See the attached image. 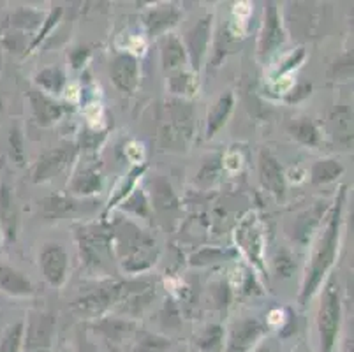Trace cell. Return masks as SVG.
Wrapping results in <instances>:
<instances>
[{
	"label": "cell",
	"mask_w": 354,
	"mask_h": 352,
	"mask_svg": "<svg viewBox=\"0 0 354 352\" xmlns=\"http://www.w3.org/2000/svg\"><path fill=\"white\" fill-rule=\"evenodd\" d=\"M346 194L347 187H340L337 201H335L333 208H331L330 215H328L326 225L319 232V237H317L314 243V248H312L310 263H308L307 271H305L304 284H301L300 296H298V302L301 305H307L312 299V296L319 290L330 270L333 268L335 259H337L340 245V231H342V212Z\"/></svg>",
	"instance_id": "1"
},
{
	"label": "cell",
	"mask_w": 354,
	"mask_h": 352,
	"mask_svg": "<svg viewBox=\"0 0 354 352\" xmlns=\"http://www.w3.org/2000/svg\"><path fill=\"white\" fill-rule=\"evenodd\" d=\"M117 250L120 252V263L131 273H140L156 264L157 250L153 238L147 237L133 224H122L115 231Z\"/></svg>",
	"instance_id": "2"
},
{
	"label": "cell",
	"mask_w": 354,
	"mask_h": 352,
	"mask_svg": "<svg viewBox=\"0 0 354 352\" xmlns=\"http://www.w3.org/2000/svg\"><path fill=\"white\" fill-rule=\"evenodd\" d=\"M342 322V298L340 287L333 275L324 280L317 308V331H319L321 352H335Z\"/></svg>",
	"instance_id": "3"
},
{
	"label": "cell",
	"mask_w": 354,
	"mask_h": 352,
	"mask_svg": "<svg viewBox=\"0 0 354 352\" xmlns=\"http://www.w3.org/2000/svg\"><path fill=\"white\" fill-rule=\"evenodd\" d=\"M76 237H78L80 250L86 264L95 268L104 266L106 257L111 256L113 232H109L101 225H85L78 229Z\"/></svg>",
	"instance_id": "4"
},
{
	"label": "cell",
	"mask_w": 354,
	"mask_h": 352,
	"mask_svg": "<svg viewBox=\"0 0 354 352\" xmlns=\"http://www.w3.org/2000/svg\"><path fill=\"white\" fill-rule=\"evenodd\" d=\"M266 335V324L256 317H241L231 322L224 352H250Z\"/></svg>",
	"instance_id": "5"
},
{
	"label": "cell",
	"mask_w": 354,
	"mask_h": 352,
	"mask_svg": "<svg viewBox=\"0 0 354 352\" xmlns=\"http://www.w3.org/2000/svg\"><path fill=\"white\" fill-rule=\"evenodd\" d=\"M236 238V245L240 250L245 254L247 259L254 264L259 271L265 273V263H263V248H265V241H263V229H261L259 221H257L256 213H249L234 232Z\"/></svg>",
	"instance_id": "6"
},
{
	"label": "cell",
	"mask_w": 354,
	"mask_h": 352,
	"mask_svg": "<svg viewBox=\"0 0 354 352\" xmlns=\"http://www.w3.org/2000/svg\"><path fill=\"white\" fill-rule=\"evenodd\" d=\"M122 290H124V284H111L108 287H102L76 299L73 303V310L85 317H101L102 314L120 303Z\"/></svg>",
	"instance_id": "7"
},
{
	"label": "cell",
	"mask_w": 354,
	"mask_h": 352,
	"mask_svg": "<svg viewBox=\"0 0 354 352\" xmlns=\"http://www.w3.org/2000/svg\"><path fill=\"white\" fill-rule=\"evenodd\" d=\"M55 324L57 321L50 312H32L24 333L25 352L48 351L55 337Z\"/></svg>",
	"instance_id": "8"
},
{
	"label": "cell",
	"mask_w": 354,
	"mask_h": 352,
	"mask_svg": "<svg viewBox=\"0 0 354 352\" xmlns=\"http://www.w3.org/2000/svg\"><path fill=\"white\" fill-rule=\"evenodd\" d=\"M212 19L214 16L207 15L203 16L199 21H196V25H192L191 28L185 34V53H187V60L191 64L192 69L198 73L203 66V60L207 57L208 44H210L212 37Z\"/></svg>",
	"instance_id": "9"
},
{
	"label": "cell",
	"mask_w": 354,
	"mask_h": 352,
	"mask_svg": "<svg viewBox=\"0 0 354 352\" xmlns=\"http://www.w3.org/2000/svg\"><path fill=\"white\" fill-rule=\"evenodd\" d=\"M286 43V30L282 25L281 12L273 2H268L263 16V28L259 34V55L261 57H270L275 53L282 44Z\"/></svg>",
	"instance_id": "10"
},
{
	"label": "cell",
	"mask_w": 354,
	"mask_h": 352,
	"mask_svg": "<svg viewBox=\"0 0 354 352\" xmlns=\"http://www.w3.org/2000/svg\"><path fill=\"white\" fill-rule=\"evenodd\" d=\"M39 266L44 279L50 286L62 287L67 279L69 270V257L59 243H46L39 254Z\"/></svg>",
	"instance_id": "11"
},
{
	"label": "cell",
	"mask_w": 354,
	"mask_h": 352,
	"mask_svg": "<svg viewBox=\"0 0 354 352\" xmlns=\"http://www.w3.org/2000/svg\"><path fill=\"white\" fill-rule=\"evenodd\" d=\"M109 76L115 89L122 93H133L140 85V64L133 53H118L111 60Z\"/></svg>",
	"instance_id": "12"
},
{
	"label": "cell",
	"mask_w": 354,
	"mask_h": 352,
	"mask_svg": "<svg viewBox=\"0 0 354 352\" xmlns=\"http://www.w3.org/2000/svg\"><path fill=\"white\" fill-rule=\"evenodd\" d=\"M257 171H259V182L270 194L277 199H282L286 194V174L281 163L275 155L268 150L259 151L257 159Z\"/></svg>",
	"instance_id": "13"
},
{
	"label": "cell",
	"mask_w": 354,
	"mask_h": 352,
	"mask_svg": "<svg viewBox=\"0 0 354 352\" xmlns=\"http://www.w3.org/2000/svg\"><path fill=\"white\" fill-rule=\"evenodd\" d=\"M71 159V151L66 148H51L41 155L37 163L34 164L32 169V182L44 183L48 180H53L57 174L64 171Z\"/></svg>",
	"instance_id": "14"
},
{
	"label": "cell",
	"mask_w": 354,
	"mask_h": 352,
	"mask_svg": "<svg viewBox=\"0 0 354 352\" xmlns=\"http://www.w3.org/2000/svg\"><path fill=\"white\" fill-rule=\"evenodd\" d=\"M182 18V11L175 4H160L157 8L150 9L145 15V28L150 37H159L166 35L169 28L175 27Z\"/></svg>",
	"instance_id": "15"
},
{
	"label": "cell",
	"mask_w": 354,
	"mask_h": 352,
	"mask_svg": "<svg viewBox=\"0 0 354 352\" xmlns=\"http://www.w3.org/2000/svg\"><path fill=\"white\" fill-rule=\"evenodd\" d=\"M28 99H30V106L32 111H34L35 120H37V124H39L41 127H50L55 122H59L60 118H62L64 113H66L64 104L55 101L53 97L41 92L39 89L30 90Z\"/></svg>",
	"instance_id": "16"
},
{
	"label": "cell",
	"mask_w": 354,
	"mask_h": 352,
	"mask_svg": "<svg viewBox=\"0 0 354 352\" xmlns=\"http://www.w3.org/2000/svg\"><path fill=\"white\" fill-rule=\"evenodd\" d=\"M18 232V208H16L15 194L9 183L0 185V234L6 243H12Z\"/></svg>",
	"instance_id": "17"
},
{
	"label": "cell",
	"mask_w": 354,
	"mask_h": 352,
	"mask_svg": "<svg viewBox=\"0 0 354 352\" xmlns=\"http://www.w3.org/2000/svg\"><path fill=\"white\" fill-rule=\"evenodd\" d=\"M0 290L9 296L25 298L34 295V284L16 268L0 263Z\"/></svg>",
	"instance_id": "18"
},
{
	"label": "cell",
	"mask_w": 354,
	"mask_h": 352,
	"mask_svg": "<svg viewBox=\"0 0 354 352\" xmlns=\"http://www.w3.org/2000/svg\"><path fill=\"white\" fill-rule=\"evenodd\" d=\"M160 62H162L164 71H169V73H180L187 64L185 48L176 35L166 34L160 39Z\"/></svg>",
	"instance_id": "19"
},
{
	"label": "cell",
	"mask_w": 354,
	"mask_h": 352,
	"mask_svg": "<svg viewBox=\"0 0 354 352\" xmlns=\"http://www.w3.org/2000/svg\"><path fill=\"white\" fill-rule=\"evenodd\" d=\"M233 106H234V97L231 92L222 93L217 101H215V104L212 106V109L208 111L207 138H214V136L217 134L224 125H226L227 118H230L231 111H233Z\"/></svg>",
	"instance_id": "20"
},
{
	"label": "cell",
	"mask_w": 354,
	"mask_h": 352,
	"mask_svg": "<svg viewBox=\"0 0 354 352\" xmlns=\"http://www.w3.org/2000/svg\"><path fill=\"white\" fill-rule=\"evenodd\" d=\"M101 189L102 174L97 167H85L74 174L69 183V190L76 196H92V194L101 192Z\"/></svg>",
	"instance_id": "21"
},
{
	"label": "cell",
	"mask_w": 354,
	"mask_h": 352,
	"mask_svg": "<svg viewBox=\"0 0 354 352\" xmlns=\"http://www.w3.org/2000/svg\"><path fill=\"white\" fill-rule=\"evenodd\" d=\"M224 338H226V331L221 324H210L203 326L194 337V347L199 352H222L224 349Z\"/></svg>",
	"instance_id": "22"
},
{
	"label": "cell",
	"mask_w": 354,
	"mask_h": 352,
	"mask_svg": "<svg viewBox=\"0 0 354 352\" xmlns=\"http://www.w3.org/2000/svg\"><path fill=\"white\" fill-rule=\"evenodd\" d=\"M34 82L46 95H60L67 85V77L60 67H44L34 76Z\"/></svg>",
	"instance_id": "23"
},
{
	"label": "cell",
	"mask_w": 354,
	"mask_h": 352,
	"mask_svg": "<svg viewBox=\"0 0 354 352\" xmlns=\"http://www.w3.org/2000/svg\"><path fill=\"white\" fill-rule=\"evenodd\" d=\"M289 134L295 138L296 141L304 147H319L321 143V134L319 129L310 118L301 116V118H295L288 124Z\"/></svg>",
	"instance_id": "24"
},
{
	"label": "cell",
	"mask_w": 354,
	"mask_h": 352,
	"mask_svg": "<svg viewBox=\"0 0 354 352\" xmlns=\"http://www.w3.org/2000/svg\"><path fill=\"white\" fill-rule=\"evenodd\" d=\"M74 208H76V203L66 196H48L39 201L41 215L46 221H59V219L67 217L69 213L74 212Z\"/></svg>",
	"instance_id": "25"
},
{
	"label": "cell",
	"mask_w": 354,
	"mask_h": 352,
	"mask_svg": "<svg viewBox=\"0 0 354 352\" xmlns=\"http://www.w3.org/2000/svg\"><path fill=\"white\" fill-rule=\"evenodd\" d=\"M344 174V166L335 159H321L314 163L310 169V180L314 185H328Z\"/></svg>",
	"instance_id": "26"
},
{
	"label": "cell",
	"mask_w": 354,
	"mask_h": 352,
	"mask_svg": "<svg viewBox=\"0 0 354 352\" xmlns=\"http://www.w3.org/2000/svg\"><path fill=\"white\" fill-rule=\"evenodd\" d=\"M44 18L46 16L41 11H37V9L20 8L11 15V27L20 32V34L34 32L35 28H39L44 24Z\"/></svg>",
	"instance_id": "27"
},
{
	"label": "cell",
	"mask_w": 354,
	"mask_h": 352,
	"mask_svg": "<svg viewBox=\"0 0 354 352\" xmlns=\"http://www.w3.org/2000/svg\"><path fill=\"white\" fill-rule=\"evenodd\" d=\"M331 129H333V136L340 143L349 147L353 143V122H351V111L347 108L335 109L331 115Z\"/></svg>",
	"instance_id": "28"
},
{
	"label": "cell",
	"mask_w": 354,
	"mask_h": 352,
	"mask_svg": "<svg viewBox=\"0 0 354 352\" xmlns=\"http://www.w3.org/2000/svg\"><path fill=\"white\" fill-rule=\"evenodd\" d=\"M25 322L18 321L6 329L4 337L0 340V352H20L24 347Z\"/></svg>",
	"instance_id": "29"
},
{
	"label": "cell",
	"mask_w": 354,
	"mask_h": 352,
	"mask_svg": "<svg viewBox=\"0 0 354 352\" xmlns=\"http://www.w3.org/2000/svg\"><path fill=\"white\" fill-rule=\"evenodd\" d=\"M99 331L104 333L108 338H113V340H120L124 338L129 331H133L134 324L129 321H120V319H104L102 322H99Z\"/></svg>",
	"instance_id": "30"
},
{
	"label": "cell",
	"mask_w": 354,
	"mask_h": 352,
	"mask_svg": "<svg viewBox=\"0 0 354 352\" xmlns=\"http://www.w3.org/2000/svg\"><path fill=\"white\" fill-rule=\"evenodd\" d=\"M233 254L231 252L222 250V248H215V247H208L203 248V250L196 252L191 256V264L192 266H208V264L218 263V261H224L226 257H231Z\"/></svg>",
	"instance_id": "31"
},
{
	"label": "cell",
	"mask_w": 354,
	"mask_h": 352,
	"mask_svg": "<svg viewBox=\"0 0 354 352\" xmlns=\"http://www.w3.org/2000/svg\"><path fill=\"white\" fill-rule=\"evenodd\" d=\"M9 155H11L16 166L25 164V138L18 125L11 127V131H9Z\"/></svg>",
	"instance_id": "32"
},
{
	"label": "cell",
	"mask_w": 354,
	"mask_h": 352,
	"mask_svg": "<svg viewBox=\"0 0 354 352\" xmlns=\"http://www.w3.org/2000/svg\"><path fill=\"white\" fill-rule=\"evenodd\" d=\"M60 16H62V8H55V9H51L50 12H48L46 18H44L43 28H41V30H39V34H37L34 39H32L30 46H28V50L25 51V53H30V51H34L35 48L39 46L41 41H43V39L46 37V35L51 32V28H53L55 25L59 24Z\"/></svg>",
	"instance_id": "33"
},
{
	"label": "cell",
	"mask_w": 354,
	"mask_h": 352,
	"mask_svg": "<svg viewBox=\"0 0 354 352\" xmlns=\"http://www.w3.org/2000/svg\"><path fill=\"white\" fill-rule=\"evenodd\" d=\"M122 205H124V210L134 212L141 217H148V201L145 198V194L140 192V190H136L127 201H122Z\"/></svg>",
	"instance_id": "34"
},
{
	"label": "cell",
	"mask_w": 354,
	"mask_h": 352,
	"mask_svg": "<svg viewBox=\"0 0 354 352\" xmlns=\"http://www.w3.org/2000/svg\"><path fill=\"white\" fill-rule=\"evenodd\" d=\"M273 266H275L279 277H291V273L295 271V261L288 252H279L273 259Z\"/></svg>",
	"instance_id": "35"
},
{
	"label": "cell",
	"mask_w": 354,
	"mask_h": 352,
	"mask_svg": "<svg viewBox=\"0 0 354 352\" xmlns=\"http://www.w3.org/2000/svg\"><path fill=\"white\" fill-rule=\"evenodd\" d=\"M310 93H312L310 83H300V85H296L295 89L286 95V101H288L289 104H295V102H300L304 101V99H307Z\"/></svg>",
	"instance_id": "36"
},
{
	"label": "cell",
	"mask_w": 354,
	"mask_h": 352,
	"mask_svg": "<svg viewBox=\"0 0 354 352\" xmlns=\"http://www.w3.org/2000/svg\"><path fill=\"white\" fill-rule=\"evenodd\" d=\"M214 287V293H215V303H217L218 306H222V308H226L227 305H230V287H227L226 282H217Z\"/></svg>",
	"instance_id": "37"
},
{
	"label": "cell",
	"mask_w": 354,
	"mask_h": 352,
	"mask_svg": "<svg viewBox=\"0 0 354 352\" xmlns=\"http://www.w3.org/2000/svg\"><path fill=\"white\" fill-rule=\"evenodd\" d=\"M250 352H281V347L273 338H263Z\"/></svg>",
	"instance_id": "38"
},
{
	"label": "cell",
	"mask_w": 354,
	"mask_h": 352,
	"mask_svg": "<svg viewBox=\"0 0 354 352\" xmlns=\"http://www.w3.org/2000/svg\"><path fill=\"white\" fill-rule=\"evenodd\" d=\"M88 55V48H76V50L71 53V60H73L74 67H82V64L85 62V57Z\"/></svg>",
	"instance_id": "39"
},
{
	"label": "cell",
	"mask_w": 354,
	"mask_h": 352,
	"mask_svg": "<svg viewBox=\"0 0 354 352\" xmlns=\"http://www.w3.org/2000/svg\"><path fill=\"white\" fill-rule=\"evenodd\" d=\"M80 352H99V351L94 347V344H90V342H82V344H80Z\"/></svg>",
	"instance_id": "40"
},
{
	"label": "cell",
	"mask_w": 354,
	"mask_h": 352,
	"mask_svg": "<svg viewBox=\"0 0 354 352\" xmlns=\"http://www.w3.org/2000/svg\"><path fill=\"white\" fill-rule=\"evenodd\" d=\"M291 352H314L310 347H305V345H298L296 349H292Z\"/></svg>",
	"instance_id": "41"
},
{
	"label": "cell",
	"mask_w": 354,
	"mask_h": 352,
	"mask_svg": "<svg viewBox=\"0 0 354 352\" xmlns=\"http://www.w3.org/2000/svg\"><path fill=\"white\" fill-rule=\"evenodd\" d=\"M175 352H191V351H187V349H178V351H175Z\"/></svg>",
	"instance_id": "42"
},
{
	"label": "cell",
	"mask_w": 354,
	"mask_h": 352,
	"mask_svg": "<svg viewBox=\"0 0 354 352\" xmlns=\"http://www.w3.org/2000/svg\"><path fill=\"white\" fill-rule=\"evenodd\" d=\"M66 352H71V351H66Z\"/></svg>",
	"instance_id": "43"
}]
</instances>
